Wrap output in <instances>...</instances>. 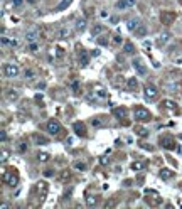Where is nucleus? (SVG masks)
Instances as JSON below:
<instances>
[{
	"mask_svg": "<svg viewBox=\"0 0 182 209\" xmlns=\"http://www.w3.org/2000/svg\"><path fill=\"white\" fill-rule=\"evenodd\" d=\"M19 73H20V69H19V66H15V64H7L5 68H4L5 78H17Z\"/></svg>",
	"mask_w": 182,
	"mask_h": 209,
	"instance_id": "obj_1",
	"label": "nucleus"
},
{
	"mask_svg": "<svg viewBox=\"0 0 182 209\" xmlns=\"http://www.w3.org/2000/svg\"><path fill=\"white\" fill-rule=\"evenodd\" d=\"M61 132V123L57 120H49L47 121V133L49 135H57Z\"/></svg>",
	"mask_w": 182,
	"mask_h": 209,
	"instance_id": "obj_2",
	"label": "nucleus"
},
{
	"mask_svg": "<svg viewBox=\"0 0 182 209\" xmlns=\"http://www.w3.org/2000/svg\"><path fill=\"white\" fill-rule=\"evenodd\" d=\"M133 115H135L137 121H148L150 120V113H148L147 110H143V108H137Z\"/></svg>",
	"mask_w": 182,
	"mask_h": 209,
	"instance_id": "obj_3",
	"label": "nucleus"
},
{
	"mask_svg": "<svg viewBox=\"0 0 182 209\" xmlns=\"http://www.w3.org/2000/svg\"><path fill=\"white\" fill-rule=\"evenodd\" d=\"M170 39H172V34H170V32H167V31H165V32H162L160 36L157 37V41H155L157 47H164L167 42L170 41Z\"/></svg>",
	"mask_w": 182,
	"mask_h": 209,
	"instance_id": "obj_4",
	"label": "nucleus"
},
{
	"mask_svg": "<svg viewBox=\"0 0 182 209\" xmlns=\"http://www.w3.org/2000/svg\"><path fill=\"white\" fill-rule=\"evenodd\" d=\"M88 27V20L84 19V17H81V19H78V20L74 22V26H73V29H74V32H83L84 29Z\"/></svg>",
	"mask_w": 182,
	"mask_h": 209,
	"instance_id": "obj_5",
	"label": "nucleus"
},
{
	"mask_svg": "<svg viewBox=\"0 0 182 209\" xmlns=\"http://www.w3.org/2000/svg\"><path fill=\"white\" fill-rule=\"evenodd\" d=\"M132 66H133V68H135V71L138 74H140V76H145L147 74V69H145V66H143V64H142V61L140 59H133V61H132Z\"/></svg>",
	"mask_w": 182,
	"mask_h": 209,
	"instance_id": "obj_6",
	"label": "nucleus"
},
{
	"mask_svg": "<svg viewBox=\"0 0 182 209\" xmlns=\"http://www.w3.org/2000/svg\"><path fill=\"white\" fill-rule=\"evenodd\" d=\"M26 41L27 42H36L37 41V37H39V31H37L36 27H32V29H29V31L26 32Z\"/></svg>",
	"mask_w": 182,
	"mask_h": 209,
	"instance_id": "obj_7",
	"label": "nucleus"
},
{
	"mask_svg": "<svg viewBox=\"0 0 182 209\" xmlns=\"http://www.w3.org/2000/svg\"><path fill=\"white\" fill-rule=\"evenodd\" d=\"M157 93H159V91H157V88H155V86H152V84H148V86H145V88H143V94H145L148 99L157 98Z\"/></svg>",
	"mask_w": 182,
	"mask_h": 209,
	"instance_id": "obj_8",
	"label": "nucleus"
},
{
	"mask_svg": "<svg viewBox=\"0 0 182 209\" xmlns=\"http://www.w3.org/2000/svg\"><path fill=\"white\" fill-rule=\"evenodd\" d=\"M5 98L9 99V101H12V103H14V101H17V99H19V91H17L15 88H9L5 91Z\"/></svg>",
	"mask_w": 182,
	"mask_h": 209,
	"instance_id": "obj_9",
	"label": "nucleus"
},
{
	"mask_svg": "<svg viewBox=\"0 0 182 209\" xmlns=\"http://www.w3.org/2000/svg\"><path fill=\"white\" fill-rule=\"evenodd\" d=\"M174 19H175V14H170V12H162L160 14V20H162V24H165V26L172 24Z\"/></svg>",
	"mask_w": 182,
	"mask_h": 209,
	"instance_id": "obj_10",
	"label": "nucleus"
},
{
	"mask_svg": "<svg viewBox=\"0 0 182 209\" xmlns=\"http://www.w3.org/2000/svg\"><path fill=\"white\" fill-rule=\"evenodd\" d=\"M162 142V147H165V148H174V138H170V137H162L160 138Z\"/></svg>",
	"mask_w": 182,
	"mask_h": 209,
	"instance_id": "obj_11",
	"label": "nucleus"
},
{
	"mask_svg": "<svg viewBox=\"0 0 182 209\" xmlns=\"http://www.w3.org/2000/svg\"><path fill=\"white\" fill-rule=\"evenodd\" d=\"M73 126H74V132H76L79 137H84V135H86V132H84V123H81V121H76Z\"/></svg>",
	"mask_w": 182,
	"mask_h": 209,
	"instance_id": "obj_12",
	"label": "nucleus"
},
{
	"mask_svg": "<svg viewBox=\"0 0 182 209\" xmlns=\"http://www.w3.org/2000/svg\"><path fill=\"white\" fill-rule=\"evenodd\" d=\"M138 26H140V20H138V19H130V20L126 22V29L132 31V32H135V29Z\"/></svg>",
	"mask_w": 182,
	"mask_h": 209,
	"instance_id": "obj_13",
	"label": "nucleus"
},
{
	"mask_svg": "<svg viewBox=\"0 0 182 209\" xmlns=\"http://www.w3.org/2000/svg\"><path fill=\"white\" fill-rule=\"evenodd\" d=\"M73 31H74V29H73V27H69V26L61 27V31H59V37H64V39H66V37L71 36V32H73Z\"/></svg>",
	"mask_w": 182,
	"mask_h": 209,
	"instance_id": "obj_14",
	"label": "nucleus"
},
{
	"mask_svg": "<svg viewBox=\"0 0 182 209\" xmlns=\"http://www.w3.org/2000/svg\"><path fill=\"white\" fill-rule=\"evenodd\" d=\"M103 34V26L101 24H94L93 27H91V36L96 37V36H101Z\"/></svg>",
	"mask_w": 182,
	"mask_h": 209,
	"instance_id": "obj_15",
	"label": "nucleus"
},
{
	"mask_svg": "<svg viewBox=\"0 0 182 209\" xmlns=\"http://www.w3.org/2000/svg\"><path fill=\"white\" fill-rule=\"evenodd\" d=\"M4 180H5V182H9V186H10V187H15L17 182H19V179H17L15 175H9V177H7V174H4Z\"/></svg>",
	"mask_w": 182,
	"mask_h": 209,
	"instance_id": "obj_16",
	"label": "nucleus"
},
{
	"mask_svg": "<svg viewBox=\"0 0 182 209\" xmlns=\"http://www.w3.org/2000/svg\"><path fill=\"white\" fill-rule=\"evenodd\" d=\"M115 9H116V10H126V9H130V7H128V0H118V2L115 4Z\"/></svg>",
	"mask_w": 182,
	"mask_h": 209,
	"instance_id": "obj_17",
	"label": "nucleus"
},
{
	"mask_svg": "<svg viewBox=\"0 0 182 209\" xmlns=\"http://www.w3.org/2000/svg\"><path fill=\"white\" fill-rule=\"evenodd\" d=\"M32 138H34V142H36L37 145H46L47 143V138L46 137H42V135H39V133H34Z\"/></svg>",
	"mask_w": 182,
	"mask_h": 209,
	"instance_id": "obj_18",
	"label": "nucleus"
},
{
	"mask_svg": "<svg viewBox=\"0 0 182 209\" xmlns=\"http://www.w3.org/2000/svg\"><path fill=\"white\" fill-rule=\"evenodd\" d=\"M73 4V0H61L59 4H57V7H56V10H64V9H68L69 5Z\"/></svg>",
	"mask_w": 182,
	"mask_h": 209,
	"instance_id": "obj_19",
	"label": "nucleus"
},
{
	"mask_svg": "<svg viewBox=\"0 0 182 209\" xmlns=\"http://www.w3.org/2000/svg\"><path fill=\"white\" fill-rule=\"evenodd\" d=\"M47 187H49V186H47V184L44 182V180H41V182L37 184V191L41 192V196H42V197L46 196V192H47Z\"/></svg>",
	"mask_w": 182,
	"mask_h": 209,
	"instance_id": "obj_20",
	"label": "nucleus"
},
{
	"mask_svg": "<svg viewBox=\"0 0 182 209\" xmlns=\"http://www.w3.org/2000/svg\"><path fill=\"white\" fill-rule=\"evenodd\" d=\"M88 63H89V59H88L86 51H81V52H79V64H81V66H86Z\"/></svg>",
	"mask_w": 182,
	"mask_h": 209,
	"instance_id": "obj_21",
	"label": "nucleus"
},
{
	"mask_svg": "<svg viewBox=\"0 0 182 209\" xmlns=\"http://www.w3.org/2000/svg\"><path fill=\"white\" fill-rule=\"evenodd\" d=\"M133 34H135L137 37H143V36L147 34V27H145V26H142V24H140V26H138V27L135 29V32H133Z\"/></svg>",
	"mask_w": 182,
	"mask_h": 209,
	"instance_id": "obj_22",
	"label": "nucleus"
},
{
	"mask_svg": "<svg viewBox=\"0 0 182 209\" xmlns=\"http://www.w3.org/2000/svg\"><path fill=\"white\" fill-rule=\"evenodd\" d=\"M133 51H135V47L132 42H123V52L125 54H133Z\"/></svg>",
	"mask_w": 182,
	"mask_h": 209,
	"instance_id": "obj_23",
	"label": "nucleus"
},
{
	"mask_svg": "<svg viewBox=\"0 0 182 209\" xmlns=\"http://www.w3.org/2000/svg\"><path fill=\"white\" fill-rule=\"evenodd\" d=\"M36 78V71H34V69H26V71H24V79H27V81H29V79H34Z\"/></svg>",
	"mask_w": 182,
	"mask_h": 209,
	"instance_id": "obj_24",
	"label": "nucleus"
},
{
	"mask_svg": "<svg viewBox=\"0 0 182 209\" xmlns=\"http://www.w3.org/2000/svg\"><path fill=\"white\" fill-rule=\"evenodd\" d=\"M12 44H14V39H10V37H7L5 34H4V36H2V46H4V47L9 46V47H10Z\"/></svg>",
	"mask_w": 182,
	"mask_h": 209,
	"instance_id": "obj_25",
	"label": "nucleus"
},
{
	"mask_svg": "<svg viewBox=\"0 0 182 209\" xmlns=\"http://www.w3.org/2000/svg\"><path fill=\"white\" fill-rule=\"evenodd\" d=\"M111 42H113L115 46H121V44H123V39H121L120 34H115V36H111Z\"/></svg>",
	"mask_w": 182,
	"mask_h": 209,
	"instance_id": "obj_26",
	"label": "nucleus"
},
{
	"mask_svg": "<svg viewBox=\"0 0 182 209\" xmlns=\"http://www.w3.org/2000/svg\"><path fill=\"white\" fill-rule=\"evenodd\" d=\"M94 94H96V98L98 99H101V98L106 96V91H105V88H96L94 89Z\"/></svg>",
	"mask_w": 182,
	"mask_h": 209,
	"instance_id": "obj_27",
	"label": "nucleus"
},
{
	"mask_svg": "<svg viewBox=\"0 0 182 209\" xmlns=\"http://www.w3.org/2000/svg\"><path fill=\"white\" fill-rule=\"evenodd\" d=\"M160 177L162 179H170L172 177V172L169 170V169H162V170H160Z\"/></svg>",
	"mask_w": 182,
	"mask_h": 209,
	"instance_id": "obj_28",
	"label": "nucleus"
},
{
	"mask_svg": "<svg viewBox=\"0 0 182 209\" xmlns=\"http://www.w3.org/2000/svg\"><path fill=\"white\" fill-rule=\"evenodd\" d=\"M125 115H126L125 108H116V110H115V116H118V118H123Z\"/></svg>",
	"mask_w": 182,
	"mask_h": 209,
	"instance_id": "obj_29",
	"label": "nucleus"
},
{
	"mask_svg": "<svg viewBox=\"0 0 182 209\" xmlns=\"http://www.w3.org/2000/svg\"><path fill=\"white\" fill-rule=\"evenodd\" d=\"M37 159H39V162H47V160H49V153H46V152H41V153L37 155Z\"/></svg>",
	"mask_w": 182,
	"mask_h": 209,
	"instance_id": "obj_30",
	"label": "nucleus"
},
{
	"mask_svg": "<svg viewBox=\"0 0 182 209\" xmlns=\"http://www.w3.org/2000/svg\"><path fill=\"white\" fill-rule=\"evenodd\" d=\"M73 167L76 169V170H86V164L84 162H74Z\"/></svg>",
	"mask_w": 182,
	"mask_h": 209,
	"instance_id": "obj_31",
	"label": "nucleus"
},
{
	"mask_svg": "<svg viewBox=\"0 0 182 209\" xmlns=\"http://www.w3.org/2000/svg\"><path fill=\"white\" fill-rule=\"evenodd\" d=\"M130 169L132 170H142V169H143V162H133L130 165Z\"/></svg>",
	"mask_w": 182,
	"mask_h": 209,
	"instance_id": "obj_32",
	"label": "nucleus"
},
{
	"mask_svg": "<svg viewBox=\"0 0 182 209\" xmlns=\"http://www.w3.org/2000/svg\"><path fill=\"white\" fill-rule=\"evenodd\" d=\"M29 51H31V52H37V51H39L37 42H29Z\"/></svg>",
	"mask_w": 182,
	"mask_h": 209,
	"instance_id": "obj_33",
	"label": "nucleus"
},
{
	"mask_svg": "<svg viewBox=\"0 0 182 209\" xmlns=\"http://www.w3.org/2000/svg\"><path fill=\"white\" fill-rule=\"evenodd\" d=\"M164 106H165V108H170V110H174V108H175V103H174V101H170V99H165V101H164Z\"/></svg>",
	"mask_w": 182,
	"mask_h": 209,
	"instance_id": "obj_34",
	"label": "nucleus"
},
{
	"mask_svg": "<svg viewBox=\"0 0 182 209\" xmlns=\"http://www.w3.org/2000/svg\"><path fill=\"white\" fill-rule=\"evenodd\" d=\"M91 125L93 126H101L103 125V121L99 120V118H93V120H91Z\"/></svg>",
	"mask_w": 182,
	"mask_h": 209,
	"instance_id": "obj_35",
	"label": "nucleus"
},
{
	"mask_svg": "<svg viewBox=\"0 0 182 209\" xmlns=\"http://www.w3.org/2000/svg\"><path fill=\"white\" fill-rule=\"evenodd\" d=\"M86 204H88V206H94V204H96V199H94V196H89V197L86 199Z\"/></svg>",
	"mask_w": 182,
	"mask_h": 209,
	"instance_id": "obj_36",
	"label": "nucleus"
},
{
	"mask_svg": "<svg viewBox=\"0 0 182 209\" xmlns=\"http://www.w3.org/2000/svg\"><path fill=\"white\" fill-rule=\"evenodd\" d=\"M99 17H101V19H110V14H108V10H99Z\"/></svg>",
	"mask_w": 182,
	"mask_h": 209,
	"instance_id": "obj_37",
	"label": "nucleus"
},
{
	"mask_svg": "<svg viewBox=\"0 0 182 209\" xmlns=\"http://www.w3.org/2000/svg\"><path fill=\"white\" fill-rule=\"evenodd\" d=\"M128 86L135 89V88H137V79H135V78H130V81H128Z\"/></svg>",
	"mask_w": 182,
	"mask_h": 209,
	"instance_id": "obj_38",
	"label": "nucleus"
},
{
	"mask_svg": "<svg viewBox=\"0 0 182 209\" xmlns=\"http://www.w3.org/2000/svg\"><path fill=\"white\" fill-rule=\"evenodd\" d=\"M98 44H99V46H106V44H108V39H106V37H99Z\"/></svg>",
	"mask_w": 182,
	"mask_h": 209,
	"instance_id": "obj_39",
	"label": "nucleus"
},
{
	"mask_svg": "<svg viewBox=\"0 0 182 209\" xmlns=\"http://www.w3.org/2000/svg\"><path fill=\"white\" fill-rule=\"evenodd\" d=\"M26 150H27L26 142H20V143H19V152H26Z\"/></svg>",
	"mask_w": 182,
	"mask_h": 209,
	"instance_id": "obj_40",
	"label": "nucleus"
},
{
	"mask_svg": "<svg viewBox=\"0 0 182 209\" xmlns=\"http://www.w3.org/2000/svg\"><path fill=\"white\" fill-rule=\"evenodd\" d=\"M63 54H64V51H63V49H61V47H56V58H61Z\"/></svg>",
	"mask_w": 182,
	"mask_h": 209,
	"instance_id": "obj_41",
	"label": "nucleus"
},
{
	"mask_svg": "<svg viewBox=\"0 0 182 209\" xmlns=\"http://www.w3.org/2000/svg\"><path fill=\"white\" fill-rule=\"evenodd\" d=\"M54 175V172H52L51 169H47V170H44V177H52Z\"/></svg>",
	"mask_w": 182,
	"mask_h": 209,
	"instance_id": "obj_42",
	"label": "nucleus"
},
{
	"mask_svg": "<svg viewBox=\"0 0 182 209\" xmlns=\"http://www.w3.org/2000/svg\"><path fill=\"white\" fill-rule=\"evenodd\" d=\"M73 91H74V93H78V91H79V83H78V81H74V83H73Z\"/></svg>",
	"mask_w": 182,
	"mask_h": 209,
	"instance_id": "obj_43",
	"label": "nucleus"
},
{
	"mask_svg": "<svg viewBox=\"0 0 182 209\" xmlns=\"http://www.w3.org/2000/svg\"><path fill=\"white\" fill-rule=\"evenodd\" d=\"M7 157H9V153L4 150V152H2V164H5V162H7Z\"/></svg>",
	"mask_w": 182,
	"mask_h": 209,
	"instance_id": "obj_44",
	"label": "nucleus"
},
{
	"mask_svg": "<svg viewBox=\"0 0 182 209\" xmlns=\"http://www.w3.org/2000/svg\"><path fill=\"white\" fill-rule=\"evenodd\" d=\"M14 7H15V9L22 7V0H14Z\"/></svg>",
	"mask_w": 182,
	"mask_h": 209,
	"instance_id": "obj_45",
	"label": "nucleus"
},
{
	"mask_svg": "<svg viewBox=\"0 0 182 209\" xmlns=\"http://www.w3.org/2000/svg\"><path fill=\"white\" fill-rule=\"evenodd\" d=\"M0 137H2V142H5V140H7V132H5V130H2Z\"/></svg>",
	"mask_w": 182,
	"mask_h": 209,
	"instance_id": "obj_46",
	"label": "nucleus"
},
{
	"mask_svg": "<svg viewBox=\"0 0 182 209\" xmlns=\"http://www.w3.org/2000/svg\"><path fill=\"white\" fill-rule=\"evenodd\" d=\"M110 24H118V17H110Z\"/></svg>",
	"mask_w": 182,
	"mask_h": 209,
	"instance_id": "obj_47",
	"label": "nucleus"
},
{
	"mask_svg": "<svg viewBox=\"0 0 182 209\" xmlns=\"http://www.w3.org/2000/svg\"><path fill=\"white\" fill-rule=\"evenodd\" d=\"M46 88V83H39L37 84V89H44Z\"/></svg>",
	"mask_w": 182,
	"mask_h": 209,
	"instance_id": "obj_48",
	"label": "nucleus"
},
{
	"mask_svg": "<svg viewBox=\"0 0 182 209\" xmlns=\"http://www.w3.org/2000/svg\"><path fill=\"white\" fill-rule=\"evenodd\" d=\"M99 162H101V164H108V159H106V157H101V159H99Z\"/></svg>",
	"mask_w": 182,
	"mask_h": 209,
	"instance_id": "obj_49",
	"label": "nucleus"
},
{
	"mask_svg": "<svg viewBox=\"0 0 182 209\" xmlns=\"http://www.w3.org/2000/svg\"><path fill=\"white\" fill-rule=\"evenodd\" d=\"M137 4V0H128V7H133Z\"/></svg>",
	"mask_w": 182,
	"mask_h": 209,
	"instance_id": "obj_50",
	"label": "nucleus"
},
{
	"mask_svg": "<svg viewBox=\"0 0 182 209\" xmlns=\"http://www.w3.org/2000/svg\"><path fill=\"white\" fill-rule=\"evenodd\" d=\"M175 63H177V64H182V58H179V59L175 61Z\"/></svg>",
	"mask_w": 182,
	"mask_h": 209,
	"instance_id": "obj_51",
	"label": "nucleus"
},
{
	"mask_svg": "<svg viewBox=\"0 0 182 209\" xmlns=\"http://www.w3.org/2000/svg\"><path fill=\"white\" fill-rule=\"evenodd\" d=\"M29 2H31V4H34V2H36V0H29Z\"/></svg>",
	"mask_w": 182,
	"mask_h": 209,
	"instance_id": "obj_52",
	"label": "nucleus"
}]
</instances>
